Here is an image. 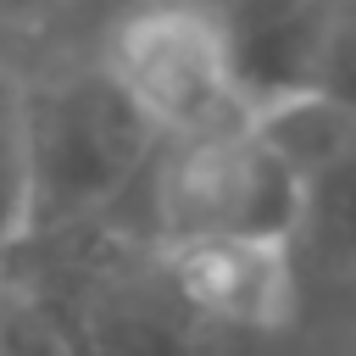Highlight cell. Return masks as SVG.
<instances>
[{
    "label": "cell",
    "mask_w": 356,
    "mask_h": 356,
    "mask_svg": "<svg viewBox=\"0 0 356 356\" xmlns=\"http://www.w3.org/2000/svg\"><path fill=\"white\" fill-rule=\"evenodd\" d=\"M0 278L22 284L78 356H306L300 334H250L189 306L161 245L128 217L33 239Z\"/></svg>",
    "instance_id": "6da1fadb"
},
{
    "label": "cell",
    "mask_w": 356,
    "mask_h": 356,
    "mask_svg": "<svg viewBox=\"0 0 356 356\" xmlns=\"http://www.w3.org/2000/svg\"><path fill=\"white\" fill-rule=\"evenodd\" d=\"M22 128H28V239L72 234L89 222L128 217L145 195L161 139L106 72L100 56L56 61L39 78H22Z\"/></svg>",
    "instance_id": "7a4b0ae2"
},
{
    "label": "cell",
    "mask_w": 356,
    "mask_h": 356,
    "mask_svg": "<svg viewBox=\"0 0 356 356\" xmlns=\"http://www.w3.org/2000/svg\"><path fill=\"white\" fill-rule=\"evenodd\" d=\"M300 172L250 122L195 145H161L145 184V234L156 245H289L300 228Z\"/></svg>",
    "instance_id": "3957f363"
},
{
    "label": "cell",
    "mask_w": 356,
    "mask_h": 356,
    "mask_svg": "<svg viewBox=\"0 0 356 356\" xmlns=\"http://www.w3.org/2000/svg\"><path fill=\"white\" fill-rule=\"evenodd\" d=\"M95 56L161 145H195L256 122L211 11H134L100 33Z\"/></svg>",
    "instance_id": "277c9868"
},
{
    "label": "cell",
    "mask_w": 356,
    "mask_h": 356,
    "mask_svg": "<svg viewBox=\"0 0 356 356\" xmlns=\"http://www.w3.org/2000/svg\"><path fill=\"white\" fill-rule=\"evenodd\" d=\"M167 278L189 306L228 328L250 334H300L306 300L289 245H250V239H206V245H161Z\"/></svg>",
    "instance_id": "5b68a950"
},
{
    "label": "cell",
    "mask_w": 356,
    "mask_h": 356,
    "mask_svg": "<svg viewBox=\"0 0 356 356\" xmlns=\"http://www.w3.org/2000/svg\"><path fill=\"white\" fill-rule=\"evenodd\" d=\"M250 117L306 100L317 83L328 0H217L211 11Z\"/></svg>",
    "instance_id": "8992f818"
},
{
    "label": "cell",
    "mask_w": 356,
    "mask_h": 356,
    "mask_svg": "<svg viewBox=\"0 0 356 356\" xmlns=\"http://www.w3.org/2000/svg\"><path fill=\"white\" fill-rule=\"evenodd\" d=\"M300 228L289 239L300 300L312 312H350L356 317V122L345 139L300 178Z\"/></svg>",
    "instance_id": "52a82bcc"
},
{
    "label": "cell",
    "mask_w": 356,
    "mask_h": 356,
    "mask_svg": "<svg viewBox=\"0 0 356 356\" xmlns=\"http://www.w3.org/2000/svg\"><path fill=\"white\" fill-rule=\"evenodd\" d=\"M28 239V128H22V78L0 56V273Z\"/></svg>",
    "instance_id": "ba28073f"
},
{
    "label": "cell",
    "mask_w": 356,
    "mask_h": 356,
    "mask_svg": "<svg viewBox=\"0 0 356 356\" xmlns=\"http://www.w3.org/2000/svg\"><path fill=\"white\" fill-rule=\"evenodd\" d=\"M0 356H78V345L22 284L0 278Z\"/></svg>",
    "instance_id": "9c48e42d"
},
{
    "label": "cell",
    "mask_w": 356,
    "mask_h": 356,
    "mask_svg": "<svg viewBox=\"0 0 356 356\" xmlns=\"http://www.w3.org/2000/svg\"><path fill=\"white\" fill-rule=\"evenodd\" d=\"M312 95L356 117V0H328V28H323Z\"/></svg>",
    "instance_id": "30bf717a"
},
{
    "label": "cell",
    "mask_w": 356,
    "mask_h": 356,
    "mask_svg": "<svg viewBox=\"0 0 356 356\" xmlns=\"http://www.w3.org/2000/svg\"><path fill=\"white\" fill-rule=\"evenodd\" d=\"M134 11H217V0H78V17L95 22V33H106Z\"/></svg>",
    "instance_id": "8fae6325"
},
{
    "label": "cell",
    "mask_w": 356,
    "mask_h": 356,
    "mask_svg": "<svg viewBox=\"0 0 356 356\" xmlns=\"http://www.w3.org/2000/svg\"><path fill=\"white\" fill-rule=\"evenodd\" d=\"M61 11H78V0H0V39L11 33H39Z\"/></svg>",
    "instance_id": "7c38bea8"
}]
</instances>
